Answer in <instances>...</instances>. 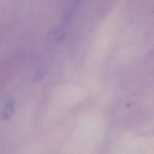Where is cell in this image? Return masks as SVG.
<instances>
[{"mask_svg":"<svg viewBox=\"0 0 154 154\" xmlns=\"http://www.w3.org/2000/svg\"><path fill=\"white\" fill-rule=\"evenodd\" d=\"M15 111V105L14 102L13 100H9L8 102V103L6 104V105L5 106L4 110L2 111V117L5 120H7L9 119L10 117H11V116L13 115Z\"/></svg>","mask_w":154,"mask_h":154,"instance_id":"obj_1","label":"cell"}]
</instances>
